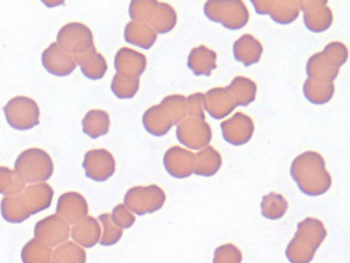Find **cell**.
I'll return each instance as SVG.
<instances>
[{
    "mask_svg": "<svg viewBox=\"0 0 350 263\" xmlns=\"http://www.w3.org/2000/svg\"><path fill=\"white\" fill-rule=\"evenodd\" d=\"M288 208V201L280 193L270 192L262 199L261 214L267 219H280L284 217Z\"/></svg>",
    "mask_w": 350,
    "mask_h": 263,
    "instance_id": "cell-33",
    "label": "cell"
},
{
    "mask_svg": "<svg viewBox=\"0 0 350 263\" xmlns=\"http://www.w3.org/2000/svg\"><path fill=\"white\" fill-rule=\"evenodd\" d=\"M303 94L307 101L312 104H327L335 94V86L334 84L314 82L307 78L303 84Z\"/></svg>",
    "mask_w": 350,
    "mask_h": 263,
    "instance_id": "cell-32",
    "label": "cell"
},
{
    "mask_svg": "<svg viewBox=\"0 0 350 263\" xmlns=\"http://www.w3.org/2000/svg\"><path fill=\"white\" fill-rule=\"evenodd\" d=\"M139 88H140L139 78L124 77L120 74H116L112 78V92L122 100L134 98L138 92Z\"/></svg>",
    "mask_w": 350,
    "mask_h": 263,
    "instance_id": "cell-35",
    "label": "cell"
},
{
    "mask_svg": "<svg viewBox=\"0 0 350 263\" xmlns=\"http://www.w3.org/2000/svg\"><path fill=\"white\" fill-rule=\"evenodd\" d=\"M0 211L3 219L11 223H22L30 217L22 192L13 197H5L0 203Z\"/></svg>",
    "mask_w": 350,
    "mask_h": 263,
    "instance_id": "cell-31",
    "label": "cell"
},
{
    "mask_svg": "<svg viewBox=\"0 0 350 263\" xmlns=\"http://www.w3.org/2000/svg\"><path fill=\"white\" fill-rule=\"evenodd\" d=\"M161 104L171 113L175 125H179L187 116V100L182 95H171L165 97Z\"/></svg>",
    "mask_w": 350,
    "mask_h": 263,
    "instance_id": "cell-36",
    "label": "cell"
},
{
    "mask_svg": "<svg viewBox=\"0 0 350 263\" xmlns=\"http://www.w3.org/2000/svg\"><path fill=\"white\" fill-rule=\"evenodd\" d=\"M206 18L229 30H239L247 24L250 12L241 0L206 1L204 6Z\"/></svg>",
    "mask_w": 350,
    "mask_h": 263,
    "instance_id": "cell-4",
    "label": "cell"
},
{
    "mask_svg": "<svg viewBox=\"0 0 350 263\" xmlns=\"http://www.w3.org/2000/svg\"><path fill=\"white\" fill-rule=\"evenodd\" d=\"M187 100V115L196 118L206 119L204 116V94L196 92L186 98Z\"/></svg>",
    "mask_w": 350,
    "mask_h": 263,
    "instance_id": "cell-41",
    "label": "cell"
},
{
    "mask_svg": "<svg viewBox=\"0 0 350 263\" xmlns=\"http://www.w3.org/2000/svg\"><path fill=\"white\" fill-rule=\"evenodd\" d=\"M57 43L72 57L83 55L95 47L91 29L79 22L64 25L57 34Z\"/></svg>",
    "mask_w": 350,
    "mask_h": 263,
    "instance_id": "cell-7",
    "label": "cell"
},
{
    "mask_svg": "<svg viewBox=\"0 0 350 263\" xmlns=\"http://www.w3.org/2000/svg\"><path fill=\"white\" fill-rule=\"evenodd\" d=\"M290 172L299 189L309 197H319L331 188V175L319 152L310 150L299 154L293 160Z\"/></svg>",
    "mask_w": 350,
    "mask_h": 263,
    "instance_id": "cell-1",
    "label": "cell"
},
{
    "mask_svg": "<svg viewBox=\"0 0 350 263\" xmlns=\"http://www.w3.org/2000/svg\"><path fill=\"white\" fill-rule=\"evenodd\" d=\"M73 59L81 67L83 75L89 79H102L107 72V62L102 53H98L95 47L83 55L73 57Z\"/></svg>",
    "mask_w": 350,
    "mask_h": 263,
    "instance_id": "cell-25",
    "label": "cell"
},
{
    "mask_svg": "<svg viewBox=\"0 0 350 263\" xmlns=\"http://www.w3.org/2000/svg\"><path fill=\"white\" fill-rule=\"evenodd\" d=\"M252 4L258 14H269L270 18L280 25L292 24L300 14L298 1H280V0H253Z\"/></svg>",
    "mask_w": 350,
    "mask_h": 263,
    "instance_id": "cell-12",
    "label": "cell"
},
{
    "mask_svg": "<svg viewBox=\"0 0 350 263\" xmlns=\"http://www.w3.org/2000/svg\"><path fill=\"white\" fill-rule=\"evenodd\" d=\"M146 57L130 47H122L118 49L114 58L116 74H120L124 77H140L146 70Z\"/></svg>",
    "mask_w": 350,
    "mask_h": 263,
    "instance_id": "cell-17",
    "label": "cell"
},
{
    "mask_svg": "<svg viewBox=\"0 0 350 263\" xmlns=\"http://www.w3.org/2000/svg\"><path fill=\"white\" fill-rule=\"evenodd\" d=\"M112 222L120 229L132 227L136 221L134 214L124 205H118L110 215Z\"/></svg>",
    "mask_w": 350,
    "mask_h": 263,
    "instance_id": "cell-40",
    "label": "cell"
},
{
    "mask_svg": "<svg viewBox=\"0 0 350 263\" xmlns=\"http://www.w3.org/2000/svg\"><path fill=\"white\" fill-rule=\"evenodd\" d=\"M222 136L227 143L241 146L250 142L255 131L253 119L241 112H237L230 118L221 123Z\"/></svg>",
    "mask_w": 350,
    "mask_h": 263,
    "instance_id": "cell-11",
    "label": "cell"
},
{
    "mask_svg": "<svg viewBox=\"0 0 350 263\" xmlns=\"http://www.w3.org/2000/svg\"><path fill=\"white\" fill-rule=\"evenodd\" d=\"M298 5L303 12L305 27L311 32H325L333 24V12L327 0H302L298 1Z\"/></svg>",
    "mask_w": 350,
    "mask_h": 263,
    "instance_id": "cell-10",
    "label": "cell"
},
{
    "mask_svg": "<svg viewBox=\"0 0 350 263\" xmlns=\"http://www.w3.org/2000/svg\"><path fill=\"white\" fill-rule=\"evenodd\" d=\"M124 40L135 47L150 49L154 45L157 34L146 23L131 21L124 28Z\"/></svg>",
    "mask_w": 350,
    "mask_h": 263,
    "instance_id": "cell-26",
    "label": "cell"
},
{
    "mask_svg": "<svg viewBox=\"0 0 350 263\" xmlns=\"http://www.w3.org/2000/svg\"><path fill=\"white\" fill-rule=\"evenodd\" d=\"M263 53V45L256 37L245 34L233 43V55L245 67L259 63Z\"/></svg>",
    "mask_w": 350,
    "mask_h": 263,
    "instance_id": "cell-22",
    "label": "cell"
},
{
    "mask_svg": "<svg viewBox=\"0 0 350 263\" xmlns=\"http://www.w3.org/2000/svg\"><path fill=\"white\" fill-rule=\"evenodd\" d=\"M196 154L180 146H173L163 155V166L174 178L185 179L194 172Z\"/></svg>",
    "mask_w": 350,
    "mask_h": 263,
    "instance_id": "cell-13",
    "label": "cell"
},
{
    "mask_svg": "<svg viewBox=\"0 0 350 263\" xmlns=\"http://www.w3.org/2000/svg\"><path fill=\"white\" fill-rule=\"evenodd\" d=\"M83 168L88 178L96 182H105L116 173V162L111 152L99 148L85 152Z\"/></svg>",
    "mask_w": 350,
    "mask_h": 263,
    "instance_id": "cell-9",
    "label": "cell"
},
{
    "mask_svg": "<svg viewBox=\"0 0 350 263\" xmlns=\"http://www.w3.org/2000/svg\"><path fill=\"white\" fill-rule=\"evenodd\" d=\"M225 88L232 97L237 107H247L256 100L257 84L250 78L237 76Z\"/></svg>",
    "mask_w": 350,
    "mask_h": 263,
    "instance_id": "cell-27",
    "label": "cell"
},
{
    "mask_svg": "<svg viewBox=\"0 0 350 263\" xmlns=\"http://www.w3.org/2000/svg\"><path fill=\"white\" fill-rule=\"evenodd\" d=\"M165 191L157 185L135 186L126 191L124 205L132 213L143 216L161 210L165 205Z\"/></svg>",
    "mask_w": 350,
    "mask_h": 263,
    "instance_id": "cell-6",
    "label": "cell"
},
{
    "mask_svg": "<svg viewBox=\"0 0 350 263\" xmlns=\"http://www.w3.org/2000/svg\"><path fill=\"white\" fill-rule=\"evenodd\" d=\"M339 68L336 67L323 51L314 53L309 58L306 64V73L308 79L314 82L333 84L339 74Z\"/></svg>",
    "mask_w": 350,
    "mask_h": 263,
    "instance_id": "cell-23",
    "label": "cell"
},
{
    "mask_svg": "<svg viewBox=\"0 0 350 263\" xmlns=\"http://www.w3.org/2000/svg\"><path fill=\"white\" fill-rule=\"evenodd\" d=\"M70 229L68 223L60 216L51 215L40 220L34 228V236L51 246H56L69 238Z\"/></svg>",
    "mask_w": 350,
    "mask_h": 263,
    "instance_id": "cell-15",
    "label": "cell"
},
{
    "mask_svg": "<svg viewBox=\"0 0 350 263\" xmlns=\"http://www.w3.org/2000/svg\"><path fill=\"white\" fill-rule=\"evenodd\" d=\"M323 53L339 69L347 62V47L340 41H333V42L325 45Z\"/></svg>",
    "mask_w": 350,
    "mask_h": 263,
    "instance_id": "cell-38",
    "label": "cell"
},
{
    "mask_svg": "<svg viewBox=\"0 0 350 263\" xmlns=\"http://www.w3.org/2000/svg\"><path fill=\"white\" fill-rule=\"evenodd\" d=\"M83 131L92 139H98L107 135L110 129L109 114L102 109H92L83 117Z\"/></svg>",
    "mask_w": 350,
    "mask_h": 263,
    "instance_id": "cell-29",
    "label": "cell"
},
{
    "mask_svg": "<svg viewBox=\"0 0 350 263\" xmlns=\"http://www.w3.org/2000/svg\"><path fill=\"white\" fill-rule=\"evenodd\" d=\"M187 66L194 75L210 76L217 68V53L206 45L194 47L188 55Z\"/></svg>",
    "mask_w": 350,
    "mask_h": 263,
    "instance_id": "cell-24",
    "label": "cell"
},
{
    "mask_svg": "<svg viewBox=\"0 0 350 263\" xmlns=\"http://www.w3.org/2000/svg\"><path fill=\"white\" fill-rule=\"evenodd\" d=\"M243 255L241 250L232 244L218 247L214 253V263H241Z\"/></svg>",
    "mask_w": 350,
    "mask_h": 263,
    "instance_id": "cell-39",
    "label": "cell"
},
{
    "mask_svg": "<svg viewBox=\"0 0 350 263\" xmlns=\"http://www.w3.org/2000/svg\"><path fill=\"white\" fill-rule=\"evenodd\" d=\"M71 236L73 240H77L81 246L92 248L99 242L101 236L99 222L95 218L88 216L75 223L71 230Z\"/></svg>",
    "mask_w": 350,
    "mask_h": 263,
    "instance_id": "cell-28",
    "label": "cell"
},
{
    "mask_svg": "<svg viewBox=\"0 0 350 263\" xmlns=\"http://www.w3.org/2000/svg\"><path fill=\"white\" fill-rule=\"evenodd\" d=\"M42 63L49 73L59 77L70 75L77 67L72 55L63 51L57 42L51 43L44 49Z\"/></svg>",
    "mask_w": 350,
    "mask_h": 263,
    "instance_id": "cell-14",
    "label": "cell"
},
{
    "mask_svg": "<svg viewBox=\"0 0 350 263\" xmlns=\"http://www.w3.org/2000/svg\"><path fill=\"white\" fill-rule=\"evenodd\" d=\"M98 219L101 222L104 229L103 238L100 240V244L103 246H111V245L116 244L122 238V234H124L122 229L118 228L112 222L109 214H102Z\"/></svg>",
    "mask_w": 350,
    "mask_h": 263,
    "instance_id": "cell-37",
    "label": "cell"
},
{
    "mask_svg": "<svg viewBox=\"0 0 350 263\" xmlns=\"http://www.w3.org/2000/svg\"><path fill=\"white\" fill-rule=\"evenodd\" d=\"M237 108L232 97L225 88H214L204 94V110L215 119H223Z\"/></svg>",
    "mask_w": 350,
    "mask_h": 263,
    "instance_id": "cell-19",
    "label": "cell"
},
{
    "mask_svg": "<svg viewBox=\"0 0 350 263\" xmlns=\"http://www.w3.org/2000/svg\"><path fill=\"white\" fill-rule=\"evenodd\" d=\"M57 215L69 224H75L87 217L89 213L87 201L79 192L63 193L57 203Z\"/></svg>",
    "mask_w": 350,
    "mask_h": 263,
    "instance_id": "cell-16",
    "label": "cell"
},
{
    "mask_svg": "<svg viewBox=\"0 0 350 263\" xmlns=\"http://www.w3.org/2000/svg\"><path fill=\"white\" fill-rule=\"evenodd\" d=\"M176 137L186 148L202 150L212 141V129L206 119L188 116L177 125Z\"/></svg>",
    "mask_w": 350,
    "mask_h": 263,
    "instance_id": "cell-8",
    "label": "cell"
},
{
    "mask_svg": "<svg viewBox=\"0 0 350 263\" xmlns=\"http://www.w3.org/2000/svg\"><path fill=\"white\" fill-rule=\"evenodd\" d=\"M24 203L29 215L40 213L50 207L54 197V189L48 183L30 184L22 191Z\"/></svg>",
    "mask_w": 350,
    "mask_h": 263,
    "instance_id": "cell-20",
    "label": "cell"
},
{
    "mask_svg": "<svg viewBox=\"0 0 350 263\" xmlns=\"http://www.w3.org/2000/svg\"><path fill=\"white\" fill-rule=\"evenodd\" d=\"M222 166L221 154L212 146H206L196 154L193 174L202 177H212Z\"/></svg>",
    "mask_w": 350,
    "mask_h": 263,
    "instance_id": "cell-30",
    "label": "cell"
},
{
    "mask_svg": "<svg viewBox=\"0 0 350 263\" xmlns=\"http://www.w3.org/2000/svg\"><path fill=\"white\" fill-rule=\"evenodd\" d=\"M26 182L15 170L0 166V195L13 197L25 189Z\"/></svg>",
    "mask_w": 350,
    "mask_h": 263,
    "instance_id": "cell-34",
    "label": "cell"
},
{
    "mask_svg": "<svg viewBox=\"0 0 350 263\" xmlns=\"http://www.w3.org/2000/svg\"><path fill=\"white\" fill-rule=\"evenodd\" d=\"M15 171L26 183H46L54 173V162L48 152L40 148H28L18 156Z\"/></svg>",
    "mask_w": 350,
    "mask_h": 263,
    "instance_id": "cell-3",
    "label": "cell"
},
{
    "mask_svg": "<svg viewBox=\"0 0 350 263\" xmlns=\"http://www.w3.org/2000/svg\"><path fill=\"white\" fill-rule=\"evenodd\" d=\"M142 121L145 129L155 137L167 135L175 125L171 113L161 103L147 109L143 114Z\"/></svg>",
    "mask_w": 350,
    "mask_h": 263,
    "instance_id": "cell-21",
    "label": "cell"
},
{
    "mask_svg": "<svg viewBox=\"0 0 350 263\" xmlns=\"http://www.w3.org/2000/svg\"><path fill=\"white\" fill-rule=\"evenodd\" d=\"M177 20V12L173 6L165 2L153 0L152 6L147 14L145 23L149 25L157 34H167L175 28Z\"/></svg>",
    "mask_w": 350,
    "mask_h": 263,
    "instance_id": "cell-18",
    "label": "cell"
},
{
    "mask_svg": "<svg viewBox=\"0 0 350 263\" xmlns=\"http://www.w3.org/2000/svg\"><path fill=\"white\" fill-rule=\"evenodd\" d=\"M3 112L8 123L18 131L33 129L40 123V106L29 97H14L3 107Z\"/></svg>",
    "mask_w": 350,
    "mask_h": 263,
    "instance_id": "cell-5",
    "label": "cell"
},
{
    "mask_svg": "<svg viewBox=\"0 0 350 263\" xmlns=\"http://www.w3.org/2000/svg\"><path fill=\"white\" fill-rule=\"evenodd\" d=\"M327 236V229L321 220L305 218L299 222L293 240L286 247V256L291 263H309Z\"/></svg>",
    "mask_w": 350,
    "mask_h": 263,
    "instance_id": "cell-2",
    "label": "cell"
}]
</instances>
